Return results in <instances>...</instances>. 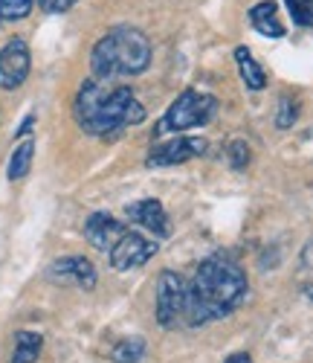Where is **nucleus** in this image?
Returning a JSON list of instances; mask_svg holds the SVG:
<instances>
[{"instance_id":"18","label":"nucleus","mask_w":313,"mask_h":363,"mask_svg":"<svg viewBox=\"0 0 313 363\" xmlns=\"http://www.w3.org/2000/svg\"><path fill=\"white\" fill-rule=\"evenodd\" d=\"M285 4L299 26H313V0H285Z\"/></svg>"},{"instance_id":"9","label":"nucleus","mask_w":313,"mask_h":363,"mask_svg":"<svg viewBox=\"0 0 313 363\" xmlns=\"http://www.w3.org/2000/svg\"><path fill=\"white\" fill-rule=\"evenodd\" d=\"M47 277L61 285H79L84 291L96 288V267L84 256H64L47 267Z\"/></svg>"},{"instance_id":"14","label":"nucleus","mask_w":313,"mask_h":363,"mask_svg":"<svg viewBox=\"0 0 313 363\" xmlns=\"http://www.w3.org/2000/svg\"><path fill=\"white\" fill-rule=\"evenodd\" d=\"M41 349H44V337L41 335H35V331H18V335H15L12 363H35Z\"/></svg>"},{"instance_id":"19","label":"nucleus","mask_w":313,"mask_h":363,"mask_svg":"<svg viewBox=\"0 0 313 363\" xmlns=\"http://www.w3.org/2000/svg\"><path fill=\"white\" fill-rule=\"evenodd\" d=\"M249 163V145L244 140H232L229 143V166L232 169H244Z\"/></svg>"},{"instance_id":"20","label":"nucleus","mask_w":313,"mask_h":363,"mask_svg":"<svg viewBox=\"0 0 313 363\" xmlns=\"http://www.w3.org/2000/svg\"><path fill=\"white\" fill-rule=\"evenodd\" d=\"M296 102H290V99H281V108H278V116H275V125L278 128H290L293 123H296Z\"/></svg>"},{"instance_id":"6","label":"nucleus","mask_w":313,"mask_h":363,"mask_svg":"<svg viewBox=\"0 0 313 363\" xmlns=\"http://www.w3.org/2000/svg\"><path fill=\"white\" fill-rule=\"evenodd\" d=\"M156 253V241L154 238H145L142 233L137 230H128L116 245L110 247V267L113 270H134V267H142L145 262H151Z\"/></svg>"},{"instance_id":"12","label":"nucleus","mask_w":313,"mask_h":363,"mask_svg":"<svg viewBox=\"0 0 313 363\" xmlns=\"http://www.w3.org/2000/svg\"><path fill=\"white\" fill-rule=\"evenodd\" d=\"M249 23L256 26V33H261L264 38H281L285 35V23L278 18V6L273 0H261L249 9Z\"/></svg>"},{"instance_id":"15","label":"nucleus","mask_w":313,"mask_h":363,"mask_svg":"<svg viewBox=\"0 0 313 363\" xmlns=\"http://www.w3.org/2000/svg\"><path fill=\"white\" fill-rule=\"evenodd\" d=\"M33 155H35V143H33V140L21 143V145L12 151V157H9L6 177H9V180H23V177L29 174V169H33Z\"/></svg>"},{"instance_id":"13","label":"nucleus","mask_w":313,"mask_h":363,"mask_svg":"<svg viewBox=\"0 0 313 363\" xmlns=\"http://www.w3.org/2000/svg\"><path fill=\"white\" fill-rule=\"evenodd\" d=\"M235 62H238V73H241V79L249 90H264L267 87V73L261 70V65L256 62L253 52H249L246 47L235 50Z\"/></svg>"},{"instance_id":"11","label":"nucleus","mask_w":313,"mask_h":363,"mask_svg":"<svg viewBox=\"0 0 313 363\" xmlns=\"http://www.w3.org/2000/svg\"><path fill=\"white\" fill-rule=\"evenodd\" d=\"M128 233V227L125 224H119L113 216H108V213H93L90 218H87V224H84V238L90 241L96 250H102V253H110V247L116 245V241Z\"/></svg>"},{"instance_id":"5","label":"nucleus","mask_w":313,"mask_h":363,"mask_svg":"<svg viewBox=\"0 0 313 363\" xmlns=\"http://www.w3.org/2000/svg\"><path fill=\"white\" fill-rule=\"evenodd\" d=\"M186 317V279L174 270H163L156 279V323L177 328Z\"/></svg>"},{"instance_id":"1","label":"nucleus","mask_w":313,"mask_h":363,"mask_svg":"<svg viewBox=\"0 0 313 363\" xmlns=\"http://www.w3.org/2000/svg\"><path fill=\"white\" fill-rule=\"evenodd\" d=\"M249 285L244 270L229 256H209L195 270V279L186 282V323L206 325L229 317L246 299Z\"/></svg>"},{"instance_id":"7","label":"nucleus","mask_w":313,"mask_h":363,"mask_svg":"<svg viewBox=\"0 0 313 363\" xmlns=\"http://www.w3.org/2000/svg\"><path fill=\"white\" fill-rule=\"evenodd\" d=\"M206 155V140L203 137H174L169 143H160L151 148L148 166L151 169H163V166H177V163H189L195 157Z\"/></svg>"},{"instance_id":"21","label":"nucleus","mask_w":313,"mask_h":363,"mask_svg":"<svg viewBox=\"0 0 313 363\" xmlns=\"http://www.w3.org/2000/svg\"><path fill=\"white\" fill-rule=\"evenodd\" d=\"M38 4H41V9L47 15H61V12H67L76 0H38Z\"/></svg>"},{"instance_id":"24","label":"nucleus","mask_w":313,"mask_h":363,"mask_svg":"<svg viewBox=\"0 0 313 363\" xmlns=\"http://www.w3.org/2000/svg\"><path fill=\"white\" fill-rule=\"evenodd\" d=\"M0 21H4V18H0Z\"/></svg>"},{"instance_id":"23","label":"nucleus","mask_w":313,"mask_h":363,"mask_svg":"<svg viewBox=\"0 0 313 363\" xmlns=\"http://www.w3.org/2000/svg\"><path fill=\"white\" fill-rule=\"evenodd\" d=\"M33 123H35V119H33V116H26V119H23V125H21V131H18V137L29 134V128H33Z\"/></svg>"},{"instance_id":"10","label":"nucleus","mask_w":313,"mask_h":363,"mask_svg":"<svg viewBox=\"0 0 313 363\" xmlns=\"http://www.w3.org/2000/svg\"><path fill=\"white\" fill-rule=\"evenodd\" d=\"M125 216H128L134 224H140L142 230L154 233L156 238H169L171 235L166 206L156 201V198H142L137 203H128V206H125Z\"/></svg>"},{"instance_id":"22","label":"nucleus","mask_w":313,"mask_h":363,"mask_svg":"<svg viewBox=\"0 0 313 363\" xmlns=\"http://www.w3.org/2000/svg\"><path fill=\"white\" fill-rule=\"evenodd\" d=\"M224 363H253V357H249L246 352H235V354H229Z\"/></svg>"},{"instance_id":"16","label":"nucleus","mask_w":313,"mask_h":363,"mask_svg":"<svg viewBox=\"0 0 313 363\" xmlns=\"http://www.w3.org/2000/svg\"><path fill=\"white\" fill-rule=\"evenodd\" d=\"M145 354V340L142 337H128V340H119L110 352L113 363H140Z\"/></svg>"},{"instance_id":"8","label":"nucleus","mask_w":313,"mask_h":363,"mask_svg":"<svg viewBox=\"0 0 313 363\" xmlns=\"http://www.w3.org/2000/svg\"><path fill=\"white\" fill-rule=\"evenodd\" d=\"M33 67V55H29V44L23 38L6 41L0 50V87L4 90H18Z\"/></svg>"},{"instance_id":"3","label":"nucleus","mask_w":313,"mask_h":363,"mask_svg":"<svg viewBox=\"0 0 313 363\" xmlns=\"http://www.w3.org/2000/svg\"><path fill=\"white\" fill-rule=\"evenodd\" d=\"M151 65V44L137 26H116L102 35L90 52V70L96 79L137 76Z\"/></svg>"},{"instance_id":"4","label":"nucleus","mask_w":313,"mask_h":363,"mask_svg":"<svg viewBox=\"0 0 313 363\" xmlns=\"http://www.w3.org/2000/svg\"><path fill=\"white\" fill-rule=\"evenodd\" d=\"M217 111V99L200 90H183V94L171 102V108L166 111V116L156 125V137H163L169 131H186V128H198L206 125Z\"/></svg>"},{"instance_id":"2","label":"nucleus","mask_w":313,"mask_h":363,"mask_svg":"<svg viewBox=\"0 0 313 363\" xmlns=\"http://www.w3.org/2000/svg\"><path fill=\"white\" fill-rule=\"evenodd\" d=\"M73 113L81 131L90 137H108L145 119V108L137 102L131 87H105L93 79L81 84Z\"/></svg>"},{"instance_id":"17","label":"nucleus","mask_w":313,"mask_h":363,"mask_svg":"<svg viewBox=\"0 0 313 363\" xmlns=\"http://www.w3.org/2000/svg\"><path fill=\"white\" fill-rule=\"evenodd\" d=\"M35 0H0V18L6 21H23L29 12H33Z\"/></svg>"}]
</instances>
